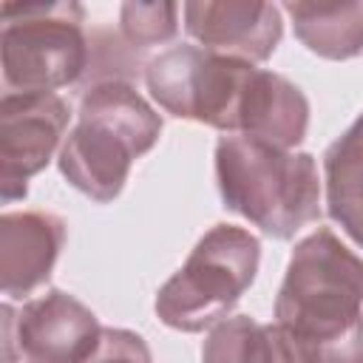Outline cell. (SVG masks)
<instances>
[{"instance_id": "cell-1", "label": "cell", "mask_w": 363, "mask_h": 363, "mask_svg": "<svg viewBox=\"0 0 363 363\" xmlns=\"http://www.w3.org/2000/svg\"><path fill=\"white\" fill-rule=\"evenodd\" d=\"M275 323L309 363H363V258L329 227L295 244Z\"/></svg>"}, {"instance_id": "cell-2", "label": "cell", "mask_w": 363, "mask_h": 363, "mask_svg": "<svg viewBox=\"0 0 363 363\" xmlns=\"http://www.w3.org/2000/svg\"><path fill=\"white\" fill-rule=\"evenodd\" d=\"M159 133V113L130 82H94L82 94L77 125L60 147V170L71 187L108 204L122 193L133 159L147 153Z\"/></svg>"}, {"instance_id": "cell-3", "label": "cell", "mask_w": 363, "mask_h": 363, "mask_svg": "<svg viewBox=\"0 0 363 363\" xmlns=\"http://www.w3.org/2000/svg\"><path fill=\"white\" fill-rule=\"evenodd\" d=\"M216 182L224 207L269 238L286 241L320 218V179L312 153L284 150L241 133L221 136Z\"/></svg>"}, {"instance_id": "cell-4", "label": "cell", "mask_w": 363, "mask_h": 363, "mask_svg": "<svg viewBox=\"0 0 363 363\" xmlns=\"http://www.w3.org/2000/svg\"><path fill=\"white\" fill-rule=\"evenodd\" d=\"M261 261L258 238L235 224H216L156 295V315L179 332H201L224 320L252 286Z\"/></svg>"}, {"instance_id": "cell-5", "label": "cell", "mask_w": 363, "mask_h": 363, "mask_svg": "<svg viewBox=\"0 0 363 363\" xmlns=\"http://www.w3.org/2000/svg\"><path fill=\"white\" fill-rule=\"evenodd\" d=\"M0 17V57L9 94H54L85 74L88 40L79 3L6 0Z\"/></svg>"}, {"instance_id": "cell-6", "label": "cell", "mask_w": 363, "mask_h": 363, "mask_svg": "<svg viewBox=\"0 0 363 363\" xmlns=\"http://www.w3.org/2000/svg\"><path fill=\"white\" fill-rule=\"evenodd\" d=\"M252 77V62L201 45H173L145 68L147 91L159 108L179 119H196L227 133H238Z\"/></svg>"}, {"instance_id": "cell-7", "label": "cell", "mask_w": 363, "mask_h": 363, "mask_svg": "<svg viewBox=\"0 0 363 363\" xmlns=\"http://www.w3.org/2000/svg\"><path fill=\"white\" fill-rule=\"evenodd\" d=\"M68 102L57 94H6L0 99V196L17 201L68 128Z\"/></svg>"}, {"instance_id": "cell-8", "label": "cell", "mask_w": 363, "mask_h": 363, "mask_svg": "<svg viewBox=\"0 0 363 363\" xmlns=\"http://www.w3.org/2000/svg\"><path fill=\"white\" fill-rule=\"evenodd\" d=\"M187 34L207 51L244 62L272 57L284 23L281 9L255 0H196L182 6Z\"/></svg>"}, {"instance_id": "cell-9", "label": "cell", "mask_w": 363, "mask_h": 363, "mask_svg": "<svg viewBox=\"0 0 363 363\" xmlns=\"http://www.w3.org/2000/svg\"><path fill=\"white\" fill-rule=\"evenodd\" d=\"M14 323L17 349L28 363H85L102 337L96 315L60 289L23 303Z\"/></svg>"}, {"instance_id": "cell-10", "label": "cell", "mask_w": 363, "mask_h": 363, "mask_svg": "<svg viewBox=\"0 0 363 363\" xmlns=\"http://www.w3.org/2000/svg\"><path fill=\"white\" fill-rule=\"evenodd\" d=\"M65 244V224L54 213L17 210L0 216V286L9 298H26L48 284Z\"/></svg>"}, {"instance_id": "cell-11", "label": "cell", "mask_w": 363, "mask_h": 363, "mask_svg": "<svg viewBox=\"0 0 363 363\" xmlns=\"http://www.w3.org/2000/svg\"><path fill=\"white\" fill-rule=\"evenodd\" d=\"M309 128V102L303 91L281 74L255 68L250 82L238 133L292 150L303 142Z\"/></svg>"}, {"instance_id": "cell-12", "label": "cell", "mask_w": 363, "mask_h": 363, "mask_svg": "<svg viewBox=\"0 0 363 363\" xmlns=\"http://www.w3.org/2000/svg\"><path fill=\"white\" fill-rule=\"evenodd\" d=\"M201 363H309L278 323L250 315L218 320L201 346Z\"/></svg>"}, {"instance_id": "cell-13", "label": "cell", "mask_w": 363, "mask_h": 363, "mask_svg": "<svg viewBox=\"0 0 363 363\" xmlns=\"http://www.w3.org/2000/svg\"><path fill=\"white\" fill-rule=\"evenodd\" d=\"M326 207L332 221L363 247V113L329 145L323 156Z\"/></svg>"}, {"instance_id": "cell-14", "label": "cell", "mask_w": 363, "mask_h": 363, "mask_svg": "<svg viewBox=\"0 0 363 363\" xmlns=\"http://www.w3.org/2000/svg\"><path fill=\"white\" fill-rule=\"evenodd\" d=\"M295 37L323 60H352L363 51V3H284Z\"/></svg>"}, {"instance_id": "cell-15", "label": "cell", "mask_w": 363, "mask_h": 363, "mask_svg": "<svg viewBox=\"0 0 363 363\" xmlns=\"http://www.w3.org/2000/svg\"><path fill=\"white\" fill-rule=\"evenodd\" d=\"M122 37L130 45L150 48L167 43L179 31V6L176 3H125L119 11Z\"/></svg>"}, {"instance_id": "cell-16", "label": "cell", "mask_w": 363, "mask_h": 363, "mask_svg": "<svg viewBox=\"0 0 363 363\" xmlns=\"http://www.w3.org/2000/svg\"><path fill=\"white\" fill-rule=\"evenodd\" d=\"M85 363H153L147 343L142 340V335L130 332V329H102L99 346L94 349V354Z\"/></svg>"}]
</instances>
